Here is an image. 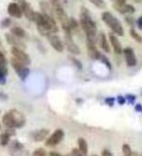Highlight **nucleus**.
<instances>
[{
    "mask_svg": "<svg viewBox=\"0 0 142 156\" xmlns=\"http://www.w3.org/2000/svg\"><path fill=\"white\" fill-rule=\"evenodd\" d=\"M130 36L133 37V39H134L136 42H138V43H141L142 42V36L140 35V34L137 31L135 30L134 28H130Z\"/></svg>",
    "mask_w": 142,
    "mask_h": 156,
    "instance_id": "obj_26",
    "label": "nucleus"
},
{
    "mask_svg": "<svg viewBox=\"0 0 142 156\" xmlns=\"http://www.w3.org/2000/svg\"><path fill=\"white\" fill-rule=\"evenodd\" d=\"M126 100H128V101L130 102V104H133L134 101H135V96H133V95H130H130L126 96Z\"/></svg>",
    "mask_w": 142,
    "mask_h": 156,
    "instance_id": "obj_38",
    "label": "nucleus"
},
{
    "mask_svg": "<svg viewBox=\"0 0 142 156\" xmlns=\"http://www.w3.org/2000/svg\"><path fill=\"white\" fill-rule=\"evenodd\" d=\"M0 63H3V65H7V60L6 57L3 54V52L0 50Z\"/></svg>",
    "mask_w": 142,
    "mask_h": 156,
    "instance_id": "obj_35",
    "label": "nucleus"
},
{
    "mask_svg": "<svg viewBox=\"0 0 142 156\" xmlns=\"http://www.w3.org/2000/svg\"><path fill=\"white\" fill-rule=\"evenodd\" d=\"M11 23H12L11 19H10V18H6V19H4L3 21L1 22V27L3 28H7V27H9L10 26H11Z\"/></svg>",
    "mask_w": 142,
    "mask_h": 156,
    "instance_id": "obj_30",
    "label": "nucleus"
},
{
    "mask_svg": "<svg viewBox=\"0 0 142 156\" xmlns=\"http://www.w3.org/2000/svg\"><path fill=\"white\" fill-rule=\"evenodd\" d=\"M9 112L13 118L15 129H19L24 126V124H26V119L23 112L19 111L18 109H11Z\"/></svg>",
    "mask_w": 142,
    "mask_h": 156,
    "instance_id": "obj_8",
    "label": "nucleus"
},
{
    "mask_svg": "<svg viewBox=\"0 0 142 156\" xmlns=\"http://www.w3.org/2000/svg\"><path fill=\"white\" fill-rule=\"evenodd\" d=\"M11 53L14 58H16L17 60L21 61L22 62H23L24 65L29 66L31 62L30 57H29L27 54L24 52L23 49L18 48V47H12L11 48Z\"/></svg>",
    "mask_w": 142,
    "mask_h": 156,
    "instance_id": "obj_7",
    "label": "nucleus"
},
{
    "mask_svg": "<svg viewBox=\"0 0 142 156\" xmlns=\"http://www.w3.org/2000/svg\"><path fill=\"white\" fill-rule=\"evenodd\" d=\"M86 46H87V52H88V55H89V57L91 58H92V60H95V61L99 60L101 54H100V52L99 50H97V48L95 46V42L87 38Z\"/></svg>",
    "mask_w": 142,
    "mask_h": 156,
    "instance_id": "obj_9",
    "label": "nucleus"
},
{
    "mask_svg": "<svg viewBox=\"0 0 142 156\" xmlns=\"http://www.w3.org/2000/svg\"><path fill=\"white\" fill-rule=\"evenodd\" d=\"M8 14L13 18H17V19H21L23 17V12L21 6L19 4L12 2L8 5Z\"/></svg>",
    "mask_w": 142,
    "mask_h": 156,
    "instance_id": "obj_19",
    "label": "nucleus"
},
{
    "mask_svg": "<svg viewBox=\"0 0 142 156\" xmlns=\"http://www.w3.org/2000/svg\"><path fill=\"white\" fill-rule=\"evenodd\" d=\"M70 154H71V156H86L81 152V151L79 150V148H73L71 150Z\"/></svg>",
    "mask_w": 142,
    "mask_h": 156,
    "instance_id": "obj_33",
    "label": "nucleus"
},
{
    "mask_svg": "<svg viewBox=\"0 0 142 156\" xmlns=\"http://www.w3.org/2000/svg\"><path fill=\"white\" fill-rule=\"evenodd\" d=\"M136 24H137V27L139 29H142V16L137 19V21H136Z\"/></svg>",
    "mask_w": 142,
    "mask_h": 156,
    "instance_id": "obj_41",
    "label": "nucleus"
},
{
    "mask_svg": "<svg viewBox=\"0 0 142 156\" xmlns=\"http://www.w3.org/2000/svg\"><path fill=\"white\" fill-rule=\"evenodd\" d=\"M92 156H96V155H92Z\"/></svg>",
    "mask_w": 142,
    "mask_h": 156,
    "instance_id": "obj_47",
    "label": "nucleus"
},
{
    "mask_svg": "<svg viewBox=\"0 0 142 156\" xmlns=\"http://www.w3.org/2000/svg\"><path fill=\"white\" fill-rule=\"evenodd\" d=\"M78 148L81 152L86 155L88 154V143L84 138H79L78 139Z\"/></svg>",
    "mask_w": 142,
    "mask_h": 156,
    "instance_id": "obj_24",
    "label": "nucleus"
},
{
    "mask_svg": "<svg viewBox=\"0 0 142 156\" xmlns=\"http://www.w3.org/2000/svg\"><path fill=\"white\" fill-rule=\"evenodd\" d=\"M32 156H47V153H46L45 149L37 148V149H35V150L33 151Z\"/></svg>",
    "mask_w": 142,
    "mask_h": 156,
    "instance_id": "obj_29",
    "label": "nucleus"
},
{
    "mask_svg": "<svg viewBox=\"0 0 142 156\" xmlns=\"http://www.w3.org/2000/svg\"><path fill=\"white\" fill-rule=\"evenodd\" d=\"M49 135H50V131L48 129H38L31 132L30 138L32 140L36 141V143H40V141L45 140Z\"/></svg>",
    "mask_w": 142,
    "mask_h": 156,
    "instance_id": "obj_15",
    "label": "nucleus"
},
{
    "mask_svg": "<svg viewBox=\"0 0 142 156\" xmlns=\"http://www.w3.org/2000/svg\"><path fill=\"white\" fill-rule=\"evenodd\" d=\"M125 20H126V23H128L129 26H130V27H133V24L135 23V20H134L133 17H130V16L126 17V18H125Z\"/></svg>",
    "mask_w": 142,
    "mask_h": 156,
    "instance_id": "obj_34",
    "label": "nucleus"
},
{
    "mask_svg": "<svg viewBox=\"0 0 142 156\" xmlns=\"http://www.w3.org/2000/svg\"><path fill=\"white\" fill-rule=\"evenodd\" d=\"M39 7H40L41 13H43L44 15H46V16H49V17L56 18L55 10H54L53 6L49 1H46V0H41V1L39 2Z\"/></svg>",
    "mask_w": 142,
    "mask_h": 156,
    "instance_id": "obj_17",
    "label": "nucleus"
},
{
    "mask_svg": "<svg viewBox=\"0 0 142 156\" xmlns=\"http://www.w3.org/2000/svg\"><path fill=\"white\" fill-rule=\"evenodd\" d=\"M11 33L14 34L15 36H17L19 38L21 39H24L27 37V34L26 32V30H24L23 28L19 27H14L11 28Z\"/></svg>",
    "mask_w": 142,
    "mask_h": 156,
    "instance_id": "obj_21",
    "label": "nucleus"
},
{
    "mask_svg": "<svg viewBox=\"0 0 142 156\" xmlns=\"http://www.w3.org/2000/svg\"><path fill=\"white\" fill-rule=\"evenodd\" d=\"M129 156H131V155H129Z\"/></svg>",
    "mask_w": 142,
    "mask_h": 156,
    "instance_id": "obj_48",
    "label": "nucleus"
},
{
    "mask_svg": "<svg viewBox=\"0 0 142 156\" xmlns=\"http://www.w3.org/2000/svg\"><path fill=\"white\" fill-rule=\"evenodd\" d=\"M5 81H6V79H5V76L2 74L1 72H0V84H4Z\"/></svg>",
    "mask_w": 142,
    "mask_h": 156,
    "instance_id": "obj_42",
    "label": "nucleus"
},
{
    "mask_svg": "<svg viewBox=\"0 0 142 156\" xmlns=\"http://www.w3.org/2000/svg\"><path fill=\"white\" fill-rule=\"evenodd\" d=\"M64 138V132L61 129H57L54 133L49 136V138L46 139V146H49V147H53V146H56Z\"/></svg>",
    "mask_w": 142,
    "mask_h": 156,
    "instance_id": "obj_5",
    "label": "nucleus"
},
{
    "mask_svg": "<svg viewBox=\"0 0 142 156\" xmlns=\"http://www.w3.org/2000/svg\"><path fill=\"white\" fill-rule=\"evenodd\" d=\"M99 60L104 63V65H106L107 66V67L109 68V69H111V65H110V62H109V60L105 56H103V55H101L100 56V58H99Z\"/></svg>",
    "mask_w": 142,
    "mask_h": 156,
    "instance_id": "obj_32",
    "label": "nucleus"
},
{
    "mask_svg": "<svg viewBox=\"0 0 142 156\" xmlns=\"http://www.w3.org/2000/svg\"><path fill=\"white\" fill-rule=\"evenodd\" d=\"M113 8L116 10L117 12H119L121 14H133L135 12V8L130 4H126V2H117L114 3Z\"/></svg>",
    "mask_w": 142,
    "mask_h": 156,
    "instance_id": "obj_13",
    "label": "nucleus"
},
{
    "mask_svg": "<svg viewBox=\"0 0 142 156\" xmlns=\"http://www.w3.org/2000/svg\"><path fill=\"white\" fill-rule=\"evenodd\" d=\"M101 156H113V154L108 149H103L101 151Z\"/></svg>",
    "mask_w": 142,
    "mask_h": 156,
    "instance_id": "obj_39",
    "label": "nucleus"
},
{
    "mask_svg": "<svg viewBox=\"0 0 142 156\" xmlns=\"http://www.w3.org/2000/svg\"><path fill=\"white\" fill-rule=\"evenodd\" d=\"M89 1L92 4H94L95 6L99 9H104L106 7V4H105L104 0H89Z\"/></svg>",
    "mask_w": 142,
    "mask_h": 156,
    "instance_id": "obj_27",
    "label": "nucleus"
},
{
    "mask_svg": "<svg viewBox=\"0 0 142 156\" xmlns=\"http://www.w3.org/2000/svg\"><path fill=\"white\" fill-rule=\"evenodd\" d=\"M34 23H36L39 33L43 36H47L50 33L58 32L56 18L46 16L41 12H35Z\"/></svg>",
    "mask_w": 142,
    "mask_h": 156,
    "instance_id": "obj_1",
    "label": "nucleus"
},
{
    "mask_svg": "<svg viewBox=\"0 0 142 156\" xmlns=\"http://www.w3.org/2000/svg\"><path fill=\"white\" fill-rule=\"evenodd\" d=\"M109 43L110 46H112V49L117 55H121L123 53V48H122V44L119 41L118 37L115 35V33L110 32L109 33Z\"/></svg>",
    "mask_w": 142,
    "mask_h": 156,
    "instance_id": "obj_16",
    "label": "nucleus"
},
{
    "mask_svg": "<svg viewBox=\"0 0 142 156\" xmlns=\"http://www.w3.org/2000/svg\"><path fill=\"white\" fill-rule=\"evenodd\" d=\"M58 1H60L62 5H64V4H67V0H58Z\"/></svg>",
    "mask_w": 142,
    "mask_h": 156,
    "instance_id": "obj_44",
    "label": "nucleus"
},
{
    "mask_svg": "<svg viewBox=\"0 0 142 156\" xmlns=\"http://www.w3.org/2000/svg\"><path fill=\"white\" fill-rule=\"evenodd\" d=\"M49 43L51 44V46L55 49V50L58 53H62L64 50V44H63L62 40L60 38V36L57 35V33H50L46 36Z\"/></svg>",
    "mask_w": 142,
    "mask_h": 156,
    "instance_id": "obj_6",
    "label": "nucleus"
},
{
    "mask_svg": "<svg viewBox=\"0 0 142 156\" xmlns=\"http://www.w3.org/2000/svg\"><path fill=\"white\" fill-rule=\"evenodd\" d=\"M117 101H118V102H119L120 105H125V102H126V99H125L124 97H122V96H119L118 98H117Z\"/></svg>",
    "mask_w": 142,
    "mask_h": 156,
    "instance_id": "obj_40",
    "label": "nucleus"
},
{
    "mask_svg": "<svg viewBox=\"0 0 142 156\" xmlns=\"http://www.w3.org/2000/svg\"><path fill=\"white\" fill-rule=\"evenodd\" d=\"M64 44L65 48L67 49V51L71 53L72 55H79L80 54V49L77 46V44L73 41L72 39V35H67V34H64Z\"/></svg>",
    "mask_w": 142,
    "mask_h": 156,
    "instance_id": "obj_10",
    "label": "nucleus"
},
{
    "mask_svg": "<svg viewBox=\"0 0 142 156\" xmlns=\"http://www.w3.org/2000/svg\"><path fill=\"white\" fill-rule=\"evenodd\" d=\"M49 155H50V156H71V154L64 155V154H61L60 152H57V151H51V152L49 153Z\"/></svg>",
    "mask_w": 142,
    "mask_h": 156,
    "instance_id": "obj_37",
    "label": "nucleus"
},
{
    "mask_svg": "<svg viewBox=\"0 0 142 156\" xmlns=\"http://www.w3.org/2000/svg\"><path fill=\"white\" fill-rule=\"evenodd\" d=\"M80 27L85 32L88 39L96 42V24L92 20L90 11L86 7H82L80 10Z\"/></svg>",
    "mask_w": 142,
    "mask_h": 156,
    "instance_id": "obj_2",
    "label": "nucleus"
},
{
    "mask_svg": "<svg viewBox=\"0 0 142 156\" xmlns=\"http://www.w3.org/2000/svg\"><path fill=\"white\" fill-rule=\"evenodd\" d=\"M5 38H6V41L8 42V44H10L12 47H18V48H21V49H23V50H26V45L23 43V41L21 38L15 36L14 34H12L11 32L5 34Z\"/></svg>",
    "mask_w": 142,
    "mask_h": 156,
    "instance_id": "obj_14",
    "label": "nucleus"
},
{
    "mask_svg": "<svg viewBox=\"0 0 142 156\" xmlns=\"http://www.w3.org/2000/svg\"><path fill=\"white\" fill-rule=\"evenodd\" d=\"M10 139H11V135L5 131L4 133L0 136V144L2 146H6L10 143Z\"/></svg>",
    "mask_w": 142,
    "mask_h": 156,
    "instance_id": "obj_25",
    "label": "nucleus"
},
{
    "mask_svg": "<svg viewBox=\"0 0 142 156\" xmlns=\"http://www.w3.org/2000/svg\"><path fill=\"white\" fill-rule=\"evenodd\" d=\"M123 54H124L125 60L126 62V66H130V67H133V66H136L137 61H136V57L134 55V52L133 50V48L126 47V48L123 49Z\"/></svg>",
    "mask_w": 142,
    "mask_h": 156,
    "instance_id": "obj_12",
    "label": "nucleus"
},
{
    "mask_svg": "<svg viewBox=\"0 0 142 156\" xmlns=\"http://www.w3.org/2000/svg\"><path fill=\"white\" fill-rule=\"evenodd\" d=\"M114 101H115V99L114 98H107V99H105V104L108 105L109 106H112L114 105Z\"/></svg>",
    "mask_w": 142,
    "mask_h": 156,
    "instance_id": "obj_36",
    "label": "nucleus"
},
{
    "mask_svg": "<svg viewBox=\"0 0 142 156\" xmlns=\"http://www.w3.org/2000/svg\"><path fill=\"white\" fill-rule=\"evenodd\" d=\"M0 129H1V125H0Z\"/></svg>",
    "mask_w": 142,
    "mask_h": 156,
    "instance_id": "obj_46",
    "label": "nucleus"
},
{
    "mask_svg": "<svg viewBox=\"0 0 142 156\" xmlns=\"http://www.w3.org/2000/svg\"><path fill=\"white\" fill-rule=\"evenodd\" d=\"M97 40H99V46H100V48L102 49V50H103L105 53H110V43H109L108 40H107L104 32H100L99 33Z\"/></svg>",
    "mask_w": 142,
    "mask_h": 156,
    "instance_id": "obj_20",
    "label": "nucleus"
},
{
    "mask_svg": "<svg viewBox=\"0 0 142 156\" xmlns=\"http://www.w3.org/2000/svg\"><path fill=\"white\" fill-rule=\"evenodd\" d=\"M23 151V144H22L19 140H13L9 146L10 156H21Z\"/></svg>",
    "mask_w": 142,
    "mask_h": 156,
    "instance_id": "obj_18",
    "label": "nucleus"
},
{
    "mask_svg": "<svg viewBox=\"0 0 142 156\" xmlns=\"http://www.w3.org/2000/svg\"><path fill=\"white\" fill-rule=\"evenodd\" d=\"M135 110L136 111H138V112H142V105H135Z\"/></svg>",
    "mask_w": 142,
    "mask_h": 156,
    "instance_id": "obj_43",
    "label": "nucleus"
},
{
    "mask_svg": "<svg viewBox=\"0 0 142 156\" xmlns=\"http://www.w3.org/2000/svg\"><path fill=\"white\" fill-rule=\"evenodd\" d=\"M2 122L3 124L6 126V128H14L15 129V125H14V121H13V118L11 114H10V112H6L3 117H2Z\"/></svg>",
    "mask_w": 142,
    "mask_h": 156,
    "instance_id": "obj_22",
    "label": "nucleus"
},
{
    "mask_svg": "<svg viewBox=\"0 0 142 156\" xmlns=\"http://www.w3.org/2000/svg\"><path fill=\"white\" fill-rule=\"evenodd\" d=\"M19 6H21L23 15H24V17H26L28 20V21L34 22V17H35V11H34V10L31 8L30 4H29L27 1H26V0H22L21 4H19Z\"/></svg>",
    "mask_w": 142,
    "mask_h": 156,
    "instance_id": "obj_11",
    "label": "nucleus"
},
{
    "mask_svg": "<svg viewBox=\"0 0 142 156\" xmlns=\"http://www.w3.org/2000/svg\"><path fill=\"white\" fill-rule=\"evenodd\" d=\"M69 58H70V61L72 62V63H74V65L76 66V67L78 68V69H82V63L77 60L76 58H74V57H69Z\"/></svg>",
    "mask_w": 142,
    "mask_h": 156,
    "instance_id": "obj_31",
    "label": "nucleus"
},
{
    "mask_svg": "<svg viewBox=\"0 0 142 156\" xmlns=\"http://www.w3.org/2000/svg\"><path fill=\"white\" fill-rule=\"evenodd\" d=\"M69 27L71 29L72 33L79 34V32L81 30L80 23H78L74 18H69Z\"/></svg>",
    "mask_w": 142,
    "mask_h": 156,
    "instance_id": "obj_23",
    "label": "nucleus"
},
{
    "mask_svg": "<svg viewBox=\"0 0 142 156\" xmlns=\"http://www.w3.org/2000/svg\"><path fill=\"white\" fill-rule=\"evenodd\" d=\"M122 149H123V153H124L125 156L131 155V147H130V144H123V147H122Z\"/></svg>",
    "mask_w": 142,
    "mask_h": 156,
    "instance_id": "obj_28",
    "label": "nucleus"
},
{
    "mask_svg": "<svg viewBox=\"0 0 142 156\" xmlns=\"http://www.w3.org/2000/svg\"><path fill=\"white\" fill-rule=\"evenodd\" d=\"M101 19L102 21L105 23V24L108 27L112 32L117 34L118 36H123L124 35V27L122 26L120 21L117 19L114 15H112L110 12L105 11L101 14Z\"/></svg>",
    "mask_w": 142,
    "mask_h": 156,
    "instance_id": "obj_3",
    "label": "nucleus"
},
{
    "mask_svg": "<svg viewBox=\"0 0 142 156\" xmlns=\"http://www.w3.org/2000/svg\"><path fill=\"white\" fill-rule=\"evenodd\" d=\"M133 1H135L136 3H140V2L142 1V0H133Z\"/></svg>",
    "mask_w": 142,
    "mask_h": 156,
    "instance_id": "obj_45",
    "label": "nucleus"
},
{
    "mask_svg": "<svg viewBox=\"0 0 142 156\" xmlns=\"http://www.w3.org/2000/svg\"><path fill=\"white\" fill-rule=\"evenodd\" d=\"M141 156H142V154H141Z\"/></svg>",
    "mask_w": 142,
    "mask_h": 156,
    "instance_id": "obj_49",
    "label": "nucleus"
},
{
    "mask_svg": "<svg viewBox=\"0 0 142 156\" xmlns=\"http://www.w3.org/2000/svg\"><path fill=\"white\" fill-rule=\"evenodd\" d=\"M11 66H13L14 70L16 71V73L18 74V76L19 77V79L24 81L27 78V76L29 75V68L27 67L26 65H24L23 62H22L21 61L17 60L16 58H11Z\"/></svg>",
    "mask_w": 142,
    "mask_h": 156,
    "instance_id": "obj_4",
    "label": "nucleus"
}]
</instances>
